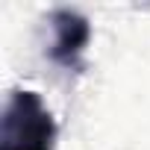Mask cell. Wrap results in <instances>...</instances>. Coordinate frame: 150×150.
<instances>
[{
	"label": "cell",
	"instance_id": "obj_1",
	"mask_svg": "<svg viewBox=\"0 0 150 150\" xmlns=\"http://www.w3.org/2000/svg\"><path fill=\"white\" fill-rule=\"evenodd\" d=\"M56 121L35 91L18 88L9 94L0 118V150H53Z\"/></svg>",
	"mask_w": 150,
	"mask_h": 150
},
{
	"label": "cell",
	"instance_id": "obj_2",
	"mask_svg": "<svg viewBox=\"0 0 150 150\" xmlns=\"http://www.w3.org/2000/svg\"><path fill=\"white\" fill-rule=\"evenodd\" d=\"M53 27V41H50V59L68 71H80L83 68V53L91 38L88 21L74 12V9H56L50 15Z\"/></svg>",
	"mask_w": 150,
	"mask_h": 150
}]
</instances>
